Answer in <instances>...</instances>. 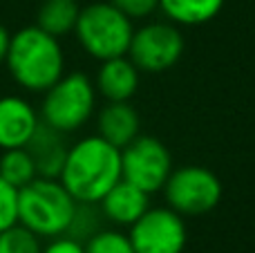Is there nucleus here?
I'll return each instance as SVG.
<instances>
[{"mask_svg": "<svg viewBox=\"0 0 255 253\" xmlns=\"http://www.w3.org/2000/svg\"><path fill=\"white\" fill-rule=\"evenodd\" d=\"M58 179L76 202L99 204L121 179V150L99 134L83 137L70 146Z\"/></svg>", "mask_w": 255, "mask_h": 253, "instance_id": "1", "label": "nucleus"}, {"mask_svg": "<svg viewBox=\"0 0 255 253\" xmlns=\"http://www.w3.org/2000/svg\"><path fill=\"white\" fill-rule=\"evenodd\" d=\"M4 65L22 90L47 92L65 74V54L56 36L29 25L9 36Z\"/></svg>", "mask_w": 255, "mask_h": 253, "instance_id": "2", "label": "nucleus"}, {"mask_svg": "<svg viewBox=\"0 0 255 253\" xmlns=\"http://www.w3.org/2000/svg\"><path fill=\"white\" fill-rule=\"evenodd\" d=\"M76 200L61 179L36 177L18 191V224L38 238H61L74 218Z\"/></svg>", "mask_w": 255, "mask_h": 253, "instance_id": "3", "label": "nucleus"}, {"mask_svg": "<svg viewBox=\"0 0 255 253\" xmlns=\"http://www.w3.org/2000/svg\"><path fill=\"white\" fill-rule=\"evenodd\" d=\"M74 34L81 47L97 61L128 56L134 27L112 2H92L81 9Z\"/></svg>", "mask_w": 255, "mask_h": 253, "instance_id": "4", "label": "nucleus"}, {"mask_svg": "<svg viewBox=\"0 0 255 253\" xmlns=\"http://www.w3.org/2000/svg\"><path fill=\"white\" fill-rule=\"evenodd\" d=\"M43 94L40 121L63 134L83 128L97 108V88L83 72L63 74Z\"/></svg>", "mask_w": 255, "mask_h": 253, "instance_id": "5", "label": "nucleus"}, {"mask_svg": "<svg viewBox=\"0 0 255 253\" xmlns=\"http://www.w3.org/2000/svg\"><path fill=\"white\" fill-rule=\"evenodd\" d=\"M168 206L179 215H204L222 200V182L204 166H184L170 173L166 186Z\"/></svg>", "mask_w": 255, "mask_h": 253, "instance_id": "6", "label": "nucleus"}, {"mask_svg": "<svg viewBox=\"0 0 255 253\" xmlns=\"http://www.w3.org/2000/svg\"><path fill=\"white\" fill-rule=\"evenodd\" d=\"M172 173V157L157 137H136L121 148V179L136 188L157 193L166 186Z\"/></svg>", "mask_w": 255, "mask_h": 253, "instance_id": "7", "label": "nucleus"}, {"mask_svg": "<svg viewBox=\"0 0 255 253\" xmlns=\"http://www.w3.org/2000/svg\"><path fill=\"white\" fill-rule=\"evenodd\" d=\"M130 242L136 253H184L188 229L177 211L148 209L130 224Z\"/></svg>", "mask_w": 255, "mask_h": 253, "instance_id": "8", "label": "nucleus"}, {"mask_svg": "<svg viewBox=\"0 0 255 253\" xmlns=\"http://www.w3.org/2000/svg\"><path fill=\"white\" fill-rule=\"evenodd\" d=\"M184 54V36L172 22H150L132 34L128 56L143 72H163Z\"/></svg>", "mask_w": 255, "mask_h": 253, "instance_id": "9", "label": "nucleus"}, {"mask_svg": "<svg viewBox=\"0 0 255 253\" xmlns=\"http://www.w3.org/2000/svg\"><path fill=\"white\" fill-rule=\"evenodd\" d=\"M40 126V115L22 97L0 99V150L25 148Z\"/></svg>", "mask_w": 255, "mask_h": 253, "instance_id": "10", "label": "nucleus"}, {"mask_svg": "<svg viewBox=\"0 0 255 253\" xmlns=\"http://www.w3.org/2000/svg\"><path fill=\"white\" fill-rule=\"evenodd\" d=\"M99 206H101V213L108 222L119 224V227H130L150 209V202L145 191L136 188L134 184L126 182V179H119L106 193V197L99 202Z\"/></svg>", "mask_w": 255, "mask_h": 253, "instance_id": "11", "label": "nucleus"}, {"mask_svg": "<svg viewBox=\"0 0 255 253\" xmlns=\"http://www.w3.org/2000/svg\"><path fill=\"white\" fill-rule=\"evenodd\" d=\"M25 148L29 150L31 159H34L38 177L58 179V175H61V170H63V164H65L67 150H70V146L65 143V134L49 128V126H45L43 121H40L34 137L29 139V143H27Z\"/></svg>", "mask_w": 255, "mask_h": 253, "instance_id": "12", "label": "nucleus"}, {"mask_svg": "<svg viewBox=\"0 0 255 253\" xmlns=\"http://www.w3.org/2000/svg\"><path fill=\"white\" fill-rule=\"evenodd\" d=\"M94 88L108 101H130L139 88V67L126 56L101 61Z\"/></svg>", "mask_w": 255, "mask_h": 253, "instance_id": "13", "label": "nucleus"}, {"mask_svg": "<svg viewBox=\"0 0 255 253\" xmlns=\"http://www.w3.org/2000/svg\"><path fill=\"white\" fill-rule=\"evenodd\" d=\"M97 128L99 137H103L108 143L121 150L139 137L141 121L136 110L128 101H108V106L99 110Z\"/></svg>", "mask_w": 255, "mask_h": 253, "instance_id": "14", "label": "nucleus"}, {"mask_svg": "<svg viewBox=\"0 0 255 253\" xmlns=\"http://www.w3.org/2000/svg\"><path fill=\"white\" fill-rule=\"evenodd\" d=\"M224 7V0H159V9L177 25H204Z\"/></svg>", "mask_w": 255, "mask_h": 253, "instance_id": "15", "label": "nucleus"}, {"mask_svg": "<svg viewBox=\"0 0 255 253\" xmlns=\"http://www.w3.org/2000/svg\"><path fill=\"white\" fill-rule=\"evenodd\" d=\"M79 13L81 7L76 0H45L38 9L36 25L43 31H47V34L61 38V36L74 31Z\"/></svg>", "mask_w": 255, "mask_h": 253, "instance_id": "16", "label": "nucleus"}, {"mask_svg": "<svg viewBox=\"0 0 255 253\" xmlns=\"http://www.w3.org/2000/svg\"><path fill=\"white\" fill-rule=\"evenodd\" d=\"M0 177L16 186L20 191L29 182L38 177L36 173V164L31 159L27 148H11V150H2L0 155Z\"/></svg>", "mask_w": 255, "mask_h": 253, "instance_id": "17", "label": "nucleus"}, {"mask_svg": "<svg viewBox=\"0 0 255 253\" xmlns=\"http://www.w3.org/2000/svg\"><path fill=\"white\" fill-rule=\"evenodd\" d=\"M101 206L99 204H85V202H76L74 218L70 222L65 236L74 238L79 242H85L88 238H92L97 231H101Z\"/></svg>", "mask_w": 255, "mask_h": 253, "instance_id": "18", "label": "nucleus"}, {"mask_svg": "<svg viewBox=\"0 0 255 253\" xmlns=\"http://www.w3.org/2000/svg\"><path fill=\"white\" fill-rule=\"evenodd\" d=\"M85 253H136L130 236L115 229H101L83 242Z\"/></svg>", "mask_w": 255, "mask_h": 253, "instance_id": "19", "label": "nucleus"}, {"mask_svg": "<svg viewBox=\"0 0 255 253\" xmlns=\"http://www.w3.org/2000/svg\"><path fill=\"white\" fill-rule=\"evenodd\" d=\"M40 238L27 231L25 227L16 224V227L7 229L0 233V253H40Z\"/></svg>", "mask_w": 255, "mask_h": 253, "instance_id": "20", "label": "nucleus"}, {"mask_svg": "<svg viewBox=\"0 0 255 253\" xmlns=\"http://www.w3.org/2000/svg\"><path fill=\"white\" fill-rule=\"evenodd\" d=\"M18 224V188L0 177V233Z\"/></svg>", "mask_w": 255, "mask_h": 253, "instance_id": "21", "label": "nucleus"}, {"mask_svg": "<svg viewBox=\"0 0 255 253\" xmlns=\"http://www.w3.org/2000/svg\"><path fill=\"white\" fill-rule=\"evenodd\" d=\"M128 18H148L159 9V0H110Z\"/></svg>", "mask_w": 255, "mask_h": 253, "instance_id": "22", "label": "nucleus"}, {"mask_svg": "<svg viewBox=\"0 0 255 253\" xmlns=\"http://www.w3.org/2000/svg\"><path fill=\"white\" fill-rule=\"evenodd\" d=\"M40 253H85V249H83V242L74 240L70 236H61V238H54Z\"/></svg>", "mask_w": 255, "mask_h": 253, "instance_id": "23", "label": "nucleus"}, {"mask_svg": "<svg viewBox=\"0 0 255 253\" xmlns=\"http://www.w3.org/2000/svg\"><path fill=\"white\" fill-rule=\"evenodd\" d=\"M9 31L0 25V65L4 63V56H7V47H9Z\"/></svg>", "mask_w": 255, "mask_h": 253, "instance_id": "24", "label": "nucleus"}]
</instances>
